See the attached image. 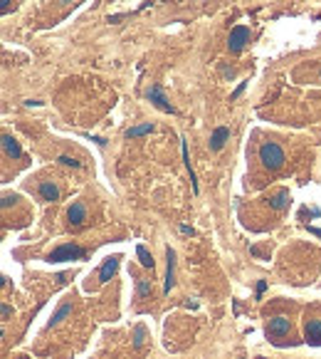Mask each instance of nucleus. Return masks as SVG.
Segmentation results:
<instances>
[{
	"mask_svg": "<svg viewBox=\"0 0 321 359\" xmlns=\"http://www.w3.org/2000/svg\"><path fill=\"white\" fill-rule=\"evenodd\" d=\"M259 161H262V166L269 169V171L282 169V166H284V151H282V146L274 142H264L259 146Z\"/></svg>",
	"mask_w": 321,
	"mask_h": 359,
	"instance_id": "1",
	"label": "nucleus"
},
{
	"mask_svg": "<svg viewBox=\"0 0 321 359\" xmlns=\"http://www.w3.org/2000/svg\"><path fill=\"white\" fill-rule=\"evenodd\" d=\"M84 255H87V250H84L82 245L64 243V245L55 248V250L47 255V260H50V263H64V260H79V258H84Z\"/></svg>",
	"mask_w": 321,
	"mask_h": 359,
	"instance_id": "2",
	"label": "nucleus"
},
{
	"mask_svg": "<svg viewBox=\"0 0 321 359\" xmlns=\"http://www.w3.org/2000/svg\"><path fill=\"white\" fill-rule=\"evenodd\" d=\"M247 42H250V27L237 25V27H232V32H230V37H227V50L237 55V52L245 50Z\"/></svg>",
	"mask_w": 321,
	"mask_h": 359,
	"instance_id": "3",
	"label": "nucleus"
},
{
	"mask_svg": "<svg viewBox=\"0 0 321 359\" xmlns=\"http://www.w3.org/2000/svg\"><path fill=\"white\" fill-rule=\"evenodd\" d=\"M146 97H148V99H151V102H153V104H156V107L161 109V112H168V114H176V107H173V104L168 102V97L163 94V89H161L158 84L148 87V89H146Z\"/></svg>",
	"mask_w": 321,
	"mask_h": 359,
	"instance_id": "4",
	"label": "nucleus"
},
{
	"mask_svg": "<svg viewBox=\"0 0 321 359\" xmlns=\"http://www.w3.org/2000/svg\"><path fill=\"white\" fill-rule=\"evenodd\" d=\"M166 260H168V265H166V283H163V292L168 295L171 287H173V283H176V253H173V248H166Z\"/></svg>",
	"mask_w": 321,
	"mask_h": 359,
	"instance_id": "5",
	"label": "nucleus"
},
{
	"mask_svg": "<svg viewBox=\"0 0 321 359\" xmlns=\"http://www.w3.org/2000/svg\"><path fill=\"white\" fill-rule=\"evenodd\" d=\"M119 260H121L119 255H111V258L104 260V265L99 268V283H102V285L114 278V273H116V268H119Z\"/></svg>",
	"mask_w": 321,
	"mask_h": 359,
	"instance_id": "6",
	"label": "nucleus"
},
{
	"mask_svg": "<svg viewBox=\"0 0 321 359\" xmlns=\"http://www.w3.org/2000/svg\"><path fill=\"white\" fill-rule=\"evenodd\" d=\"M289 320L287 317H274V320H269V325H267V335H272V337H284L287 332H289Z\"/></svg>",
	"mask_w": 321,
	"mask_h": 359,
	"instance_id": "7",
	"label": "nucleus"
},
{
	"mask_svg": "<svg viewBox=\"0 0 321 359\" xmlns=\"http://www.w3.org/2000/svg\"><path fill=\"white\" fill-rule=\"evenodd\" d=\"M304 337L309 345H321V320H307Z\"/></svg>",
	"mask_w": 321,
	"mask_h": 359,
	"instance_id": "8",
	"label": "nucleus"
},
{
	"mask_svg": "<svg viewBox=\"0 0 321 359\" xmlns=\"http://www.w3.org/2000/svg\"><path fill=\"white\" fill-rule=\"evenodd\" d=\"M67 218H69L72 225H82V223L87 220V208H84V203H82V201H74V203L69 206V211H67Z\"/></svg>",
	"mask_w": 321,
	"mask_h": 359,
	"instance_id": "9",
	"label": "nucleus"
},
{
	"mask_svg": "<svg viewBox=\"0 0 321 359\" xmlns=\"http://www.w3.org/2000/svg\"><path fill=\"white\" fill-rule=\"evenodd\" d=\"M2 151H5V156H10V159H20V156H22V149H20L17 139L10 137V134H2Z\"/></svg>",
	"mask_w": 321,
	"mask_h": 359,
	"instance_id": "10",
	"label": "nucleus"
},
{
	"mask_svg": "<svg viewBox=\"0 0 321 359\" xmlns=\"http://www.w3.org/2000/svg\"><path fill=\"white\" fill-rule=\"evenodd\" d=\"M227 139H230V129H227V127H217V129L213 132V137H210V149H213V151H220Z\"/></svg>",
	"mask_w": 321,
	"mask_h": 359,
	"instance_id": "11",
	"label": "nucleus"
},
{
	"mask_svg": "<svg viewBox=\"0 0 321 359\" xmlns=\"http://www.w3.org/2000/svg\"><path fill=\"white\" fill-rule=\"evenodd\" d=\"M37 191H40V196H42L45 201H57V198H60V188H57V183H52V181H42V183L37 186Z\"/></svg>",
	"mask_w": 321,
	"mask_h": 359,
	"instance_id": "12",
	"label": "nucleus"
},
{
	"mask_svg": "<svg viewBox=\"0 0 321 359\" xmlns=\"http://www.w3.org/2000/svg\"><path fill=\"white\" fill-rule=\"evenodd\" d=\"M156 127L151 124V122H146V124H138V127H131V129H126L124 132V137L126 139H138V137H143V134H151Z\"/></svg>",
	"mask_w": 321,
	"mask_h": 359,
	"instance_id": "13",
	"label": "nucleus"
},
{
	"mask_svg": "<svg viewBox=\"0 0 321 359\" xmlns=\"http://www.w3.org/2000/svg\"><path fill=\"white\" fill-rule=\"evenodd\" d=\"M287 203H289V191H279V193H274V196L269 198V206H272L274 211H284Z\"/></svg>",
	"mask_w": 321,
	"mask_h": 359,
	"instance_id": "14",
	"label": "nucleus"
},
{
	"mask_svg": "<svg viewBox=\"0 0 321 359\" xmlns=\"http://www.w3.org/2000/svg\"><path fill=\"white\" fill-rule=\"evenodd\" d=\"M136 255H138V263H141L143 268L153 270V265H156V263H153V255L146 250V245H138V248H136Z\"/></svg>",
	"mask_w": 321,
	"mask_h": 359,
	"instance_id": "15",
	"label": "nucleus"
},
{
	"mask_svg": "<svg viewBox=\"0 0 321 359\" xmlns=\"http://www.w3.org/2000/svg\"><path fill=\"white\" fill-rule=\"evenodd\" d=\"M151 292H153L151 280H146V278H138V280H136V297H138V300H146Z\"/></svg>",
	"mask_w": 321,
	"mask_h": 359,
	"instance_id": "16",
	"label": "nucleus"
},
{
	"mask_svg": "<svg viewBox=\"0 0 321 359\" xmlns=\"http://www.w3.org/2000/svg\"><path fill=\"white\" fill-rule=\"evenodd\" d=\"M69 315H72V305H69V302H64L62 307H60V310L52 315V320H50V327H57V325L62 322L64 317H69Z\"/></svg>",
	"mask_w": 321,
	"mask_h": 359,
	"instance_id": "17",
	"label": "nucleus"
},
{
	"mask_svg": "<svg viewBox=\"0 0 321 359\" xmlns=\"http://www.w3.org/2000/svg\"><path fill=\"white\" fill-rule=\"evenodd\" d=\"M143 340H146V327H143V325H136V330H133V347L141 350V347H143Z\"/></svg>",
	"mask_w": 321,
	"mask_h": 359,
	"instance_id": "18",
	"label": "nucleus"
},
{
	"mask_svg": "<svg viewBox=\"0 0 321 359\" xmlns=\"http://www.w3.org/2000/svg\"><path fill=\"white\" fill-rule=\"evenodd\" d=\"M60 164H64V166H72V169H79L82 164L77 161V159H72V156H60Z\"/></svg>",
	"mask_w": 321,
	"mask_h": 359,
	"instance_id": "19",
	"label": "nucleus"
},
{
	"mask_svg": "<svg viewBox=\"0 0 321 359\" xmlns=\"http://www.w3.org/2000/svg\"><path fill=\"white\" fill-rule=\"evenodd\" d=\"M15 201H17V196H15V193H12V196H10V193H5V196H2V208H10V203H15Z\"/></svg>",
	"mask_w": 321,
	"mask_h": 359,
	"instance_id": "20",
	"label": "nucleus"
},
{
	"mask_svg": "<svg viewBox=\"0 0 321 359\" xmlns=\"http://www.w3.org/2000/svg\"><path fill=\"white\" fill-rule=\"evenodd\" d=\"M264 290H267V283H264V280H259V283H257V297H262V295H264Z\"/></svg>",
	"mask_w": 321,
	"mask_h": 359,
	"instance_id": "21",
	"label": "nucleus"
},
{
	"mask_svg": "<svg viewBox=\"0 0 321 359\" xmlns=\"http://www.w3.org/2000/svg\"><path fill=\"white\" fill-rule=\"evenodd\" d=\"M0 315H2V320H7V317L12 315V310H10V305H2V310H0Z\"/></svg>",
	"mask_w": 321,
	"mask_h": 359,
	"instance_id": "22",
	"label": "nucleus"
},
{
	"mask_svg": "<svg viewBox=\"0 0 321 359\" xmlns=\"http://www.w3.org/2000/svg\"><path fill=\"white\" fill-rule=\"evenodd\" d=\"M245 87H247V84H245V82H242V84H240V87H237V89H235V92H232V99H237V97H240V94H242V92H245Z\"/></svg>",
	"mask_w": 321,
	"mask_h": 359,
	"instance_id": "23",
	"label": "nucleus"
},
{
	"mask_svg": "<svg viewBox=\"0 0 321 359\" xmlns=\"http://www.w3.org/2000/svg\"><path fill=\"white\" fill-rule=\"evenodd\" d=\"M7 10H10V0H0V12L5 15Z\"/></svg>",
	"mask_w": 321,
	"mask_h": 359,
	"instance_id": "24",
	"label": "nucleus"
},
{
	"mask_svg": "<svg viewBox=\"0 0 321 359\" xmlns=\"http://www.w3.org/2000/svg\"><path fill=\"white\" fill-rule=\"evenodd\" d=\"M181 233H183V235H193L195 230H193L191 225H181Z\"/></svg>",
	"mask_w": 321,
	"mask_h": 359,
	"instance_id": "25",
	"label": "nucleus"
},
{
	"mask_svg": "<svg viewBox=\"0 0 321 359\" xmlns=\"http://www.w3.org/2000/svg\"><path fill=\"white\" fill-rule=\"evenodd\" d=\"M25 104H27V107H40V104H42V102H37V99H27V102H25Z\"/></svg>",
	"mask_w": 321,
	"mask_h": 359,
	"instance_id": "26",
	"label": "nucleus"
},
{
	"mask_svg": "<svg viewBox=\"0 0 321 359\" xmlns=\"http://www.w3.org/2000/svg\"><path fill=\"white\" fill-rule=\"evenodd\" d=\"M309 233H314V235H319L321 238V228H309Z\"/></svg>",
	"mask_w": 321,
	"mask_h": 359,
	"instance_id": "27",
	"label": "nucleus"
},
{
	"mask_svg": "<svg viewBox=\"0 0 321 359\" xmlns=\"http://www.w3.org/2000/svg\"><path fill=\"white\" fill-rule=\"evenodd\" d=\"M60 2H62V5H69V2H74V0H60Z\"/></svg>",
	"mask_w": 321,
	"mask_h": 359,
	"instance_id": "28",
	"label": "nucleus"
}]
</instances>
